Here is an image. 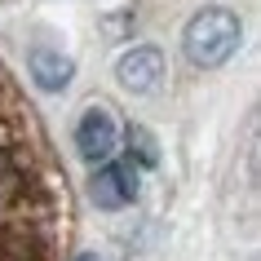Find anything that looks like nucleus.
I'll list each match as a JSON object with an SVG mask.
<instances>
[{
    "label": "nucleus",
    "mask_w": 261,
    "mask_h": 261,
    "mask_svg": "<svg viewBox=\"0 0 261 261\" xmlns=\"http://www.w3.org/2000/svg\"><path fill=\"white\" fill-rule=\"evenodd\" d=\"M239 40H244V27H239V18L230 14V9H221V5H213V9H199V14L186 22V31H181V49H186V58H191L195 67H226L234 58V49H239Z\"/></svg>",
    "instance_id": "f257e3e1"
},
{
    "label": "nucleus",
    "mask_w": 261,
    "mask_h": 261,
    "mask_svg": "<svg viewBox=\"0 0 261 261\" xmlns=\"http://www.w3.org/2000/svg\"><path fill=\"white\" fill-rule=\"evenodd\" d=\"M120 146V120H115V111L93 102V107L80 111V120H75V151L80 160L89 164H107L111 155Z\"/></svg>",
    "instance_id": "f03ea898"
},
{
    "label": "nucleus",
    "mask_w": 261,
    "mask_h": 261,
    "mask_svg": "<svg viewBox=\"0 0 261 261\" xmlns=\"http://www.w3.org/2000/svg\"><path fill=\"white\" fill-rule=\"evenodd\" d=\"M115 80L128 93L151 97L164 84V54H160V44H133V49H124L115 58Z\"/></svg>",
    "instance_id": "7ed1b4c3"
},
{
    "label": "nucleus",
    "mask_w": 261,
    "mask_h": 261,
    "mask_svg": "<svg viewBox=\"0 0 261 261\" xmlns=\"http://www.w3.org/2000/svg\"><path fill=\"white\" fill-rule=\"evenodd\" d=\"M93 204L107 208V213H120V208H128L133 199H138L142 191V173L128 160H107V164L93 173Z\"/></svg>",
    "instance_id": "20e7f679"
},
{
    "label": "nucleus",
    "mask_w": 261,
    "mask_h": 261,
    "mask_svg": "<svg viewBox=\"0 0 261 261\" xmlns=\"http://www.w3.org/2000/svg\"><path fill=\"white\" fill-rule=\"evenodd\" d=\"M27 75L36 89H44V93H62L71 80H75V62H71L62 49H31L27 54Z\"/></svg>",
    "instance_id": "39448f33"
},
{
    "label": "nucleus",
    "mask_w": 261,
    "mask_h": 261,
    "mask_svg": "<svg viewBox=\"0 0 261 261\" xmlns=\"http://www.w3.org/2000/svg\"><path fill=\"white\" fill-rule=\"evenodd\" d=\"M124 142H128V164L138 168V173L160 164V146H155V138L146 133V128H128V133H124Z\"/></svg>",
    "instance_id": "423d86ee"
},
{
    "label": "nucleus",
    "mask_w": 261,
    "mask_h": 261,
    "mask_svg": "<svg viewBox=\"0 0 261 261\" xmlns=\"http://www.w3.org/2000/svg\"><path fill=\"white\" fill-rule=\"evenodd\" d=\"M75 261H102V257H93V252H84V257H75Z\"/></svg>",
    "instance_id": "0eeeda50"
}]
</instances>
